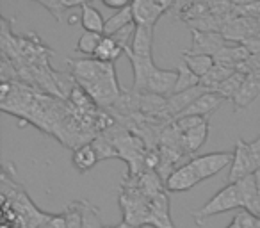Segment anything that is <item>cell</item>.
<instances>
[{
  "label": "cell",
  "mask_w": 260,
  "mask_h": 228,
  "mask_svg": "<svg viewBox=\"0 0 260 228\" xmlns=\"http://www.w3.org/2000/svg\"><path fill=\"white\" fill-rule=\"evenodd\" d=\"M0 50L2 57L8 59L15 68L16 80L43 93L68 100L64 91L66 84L48 62V57L54 55V50L48 48L36 32L16 36L11 30V20L2 18Z\"/></svg>",
  "instance_id": "6da1fadb"
},
{
  "label": "cell",
  "mask_w": 260,
  "mask_h": 228,
  "mask_svg": "<svg viewBox=\"0 0 260 228\" xmlns=\"http://www.w3.org/2000/svg\"><path fill=\"white\" fill-rule=\"evenodd\" d=\"M70 77L79 84L100 109H111L119 100L123 89L116 79L114 62H102L94 57L66 59Z\"/></svg>",
  "instance_id": "7a4b0ae2"
},
{
  "label": "cell",
  "mask_w": 260,
  "mask_h": 228,
  "mask_svg": "<svg viewBox=\"0 0 260 228\" xmlns=\"http://www.w3.org/2000/svg\"><path fill=\"white\" fill-rule=\"evenodd\" d=\"M241 209H242V200L241 194H239L237 184H228L221 191H217L205 205H202L200 209H192L191 216L194 219V223L202 226L209 217L228 212V210H241Z\"/></svg>",
  "instance_id": "3957f363"
},
{
  "label": "cell",
  "mask_w": 260,
  "mask_h": 228,
  "mask_svg": "<svg viewBox=\"0 0 260 228\" xmlns=\"http://www.w3.org/2000/svg\"><path fill=\"white\" fill-rule=\"evenodd\" d=\"M258 170L255 162V157H253L251 150H249V143L239 139L235 143V150H234V160H232L230 171H228V184H237L242 178L249 177V175H255Z\"/></svg>",
  "instance_id": "277c9868"
},
{
  "label": "cell",
  "mask_w": 260,
  "mask_h": 228,
  "mask_svg": "<svg viewBox=\"0 0 260 228\" xmlns=\"http://www.w3.org/2000/svg\"><path fill=\"white\" fill-rule=\"evenodd\" d=\"M232 160H234V152H214V153L192 157L189 160V164L196 171L200 182H203L207 178L217 175L219 171H223L224 168L232 166Z\"/></svg>",
  "instance_id": "5b68a950"
},
{
  "label": "cell",
  "mask_w": 260,
  "mask_h": 228,
  "mask_svg": "<svg viewBox=\"0 0 260 228\" xmlns=\"http://www.w3.org/2000/svg\"><path fill=\"white\" fill-rule=\"evenodd\" d=\"M230 41L221 32H205V30H192V45L185 52L189 54H202V55H214L223 50Z\"/></svg>",
  "instance_id": "8992f818"
},
{
  "label": "cell",
  "mask_w": 260,
  "mask_h": 228,
  "mask_svg": "<svg viewBox=\"0 0 260 228\" xmlns=\"http://www.w3.org/2000/svg\"><path fill=\"white\" fill-rule=\"evenodd\" d=\"M198 182H200L198 175L192 170L191 164L187 162L184 166L173 170L168 175V178H164V187H166L168 192H184L192 189Z\"/></svg>",
  "instance_id": "52a82bcc"
},
{
  "label": "cell",
  "mask_w": 260,
  "mask_h": 228,
  "mask_svg": "<svg viewBox=\"0 0 260 228\" xmlns=\"http://www.w3.org/2000/svg\"><path fill=\"white\" fill-rule=\"evenodd\" d=\"M132 13H134V23L141 27H155L159 18L164 15V9L157 4L155 0H134L132 2Z\"/></svg>",
  "instance_id": "ba28073f"
},
{
  "label": "cell",
  "mask_w": 260,
  "mask_h": 228,
  "mask_svg": "<svg viewBox=\"0 0 260 228\" xmlns=\"http://www.w3.org/2000/svg\"><path fill=\"white\" fill-rule=\"evenodd\" d=\"M148 226L152 228H175L170 216V200L168 191L159 192L150 200V221Z\"/></svg>",
  "instance_id": "9c48e42d"
},
{
  "label": "cell",
  "mask_w": 260,
  "mask_h": 228,
  "mask_svg": "<svg viewBox=\"0 0 260 228\" xmlns=\"http://www.w3.org/2000/svg\"><path fill=\"white\" fill-rule=\"evenodd\" d=\"M177 79H178L177 72L155 68V72L150 75L143 93H153V94H160V96H170V94H173V91H175Z\"/></svg>",
  "instance_id": "30bf717a"
},
{
  "label": "cell",
  "mask_w": 260,
  "mask_h": 228,
  "mask_svg": "<svg viewBox=\"0 0 260 228\" xmlns=\"http://www.w3.org/2000/svg\"><path fill=\"white\" fill-rule=\"evenodd\" d=\"M260 94V72H251L246 75L242 86L239 87L237 94L234 96V111H241L246 109L248 105L253 104V100H256V96Z\"/></svg>",
  "instance_id": "8fae6325"
},
{
  "label": "cell",
  "mask_w": 260,
  "mask_h": 228,
  "mask_svg": "<svg viewBox=\"0 0 260 228\" xmlns=\"http://www.w3.org/2000/svg\"><path fill=\"white\" fill-rule=\"evenodd\" d=\"M223 100H224V98H221L219 94L214 93V91H207V93H203L200 98H196V100L192 102V104L189 105L184 112H180L177 118H182V116L210 118V114H212V112L216 111L221 104H223ZM177 118H175V120H177Z\"/></svg>",
  "instance_id": "7c38bea8"
},
{
  "label": "cell",
  "mask_w": 260,
  "mask_h": 228,
  "mask_svg": "<svg viewBox=\"0 0 260 228\" xmlns=\"http://www.w3.org/2000/svg\"><path fill=\"white\" fill-rule=\"evenodd\" d=\"M249 57H251V50L244 43H237V45H226L223 50H219L214 55V61H216V64H223L228 66V68L237 70Z\"/></svg>",
  "instance_id": "4fadbf2b"
},
{
  "label": "cell",
  "mask_w": 260,
  "mask_h": 228,
  "mask_svg": "<svg viewBox=\"0 0 260 228\" xmlns=\"http://www.w3.org/2000/svg\"><path fill=\"white\" fill-rule=\"evenodd\" d=\"M152 43H153V29H152V27L136 25L134 40H132V45H130V50H132V54H136L138 57L153 59Z\"/></svg>",
  "instance_id": "5bb4252c"
},
{
  "label": "cell",
  "mask_w": 260,
  "mask_h": 228,
  "mask_svg": "<svg viewBox=\"0 0 260 228\" xmlns=\"http://www.w3.org/2000/svg\"><path fill=\"white\" fill-rule=\"evenodd\" d=\"M98 155L94 152L93 145L91 143H86V145L79 146V148L73 150V155H72V162L75 166V170L79 173H86V171L93 170L98 162Z\"/></svg>",
  "instance_id": "9a60e30c"
},
{
  "label": "cell",
  "mask_w": 260,
  "mask_h": 228,
  "mask_svg": "<svg viewBox=\"0 0 260 228\" xmlns=\"http://www.w3.org/2000/svg\"><path fill=\"white\" fill-rule=\"evenodd\" d=\"M80 22H82V27L86 29V32H96V34L105 32L104 16L91 4H84L80 8Z\"/></svg>",
  "instance_id": "2e32d148"
},
{
  "label": "cell",
  "mask_w": 260,
  "mask_h": 228,
  "mask_svg": "<svg viewBox=\"0 0 260 228\" xmlns=\"http://www.w3.org/2000/svg\"><path fill=\"white\" fill-rule=\"evenodd\" d=\"M121 54H125V48L114 40V36H104L93 57L102 62H116Z\"/></svg>",
  "instance_id": "e0dca14e"
},
{
  "label": "cell",
  "mask_w": 260,
  "mask_h": 228,
  "mask_svg": "<svg viewBox=\"0 0 260 228\" xmlns=\"http://www.w3.org/2000/svg\"><path fill=\"white\" fill-rule=\"evenodd\" d=\"M209 127H210V120L205 121L203 125H200V127L184 132V145H185V150H187L189 155L196 153L203 145H205L207 138H209Z\"/></svg>",
  "instance_id": "ac0fdd59"
},
{
  "label": "cell",
  "mask_w": 260,
  "mask_h": 228,
  "mask_svg": "<svg viewBox=\"0 0 260 228\" xmlns=\"http://www.w3.org/2000/svg\"><path fill=\"white\" fill-rule=\"evenodd\" d=\"M130 23H134V13H132V6L125 9H119L109 20H105V32L104 36H114L121 29L128 27Z\"/></svg>",
  "instance_id": "d6986e66"
},
{
  "label": "cell",
  "mask_w": 260,
  "mask_h": 228,
  "mask_svg": "<svg viewBox=\"0 0 260 228\" xmlns=\"http://www.w3.org/2000/svg\"><path fill=\"white\" fill-rule=\"evenodd\" d=\"M57 23L62 22V15L72 8H82L84 4H89V0H41L40 2Z\"/></svg>",
  "instance_id": "ffe728a7"
},
{
  "label": "cell",
  "mask_w": 260,
  "mask_h": 228,
  "mask_svg": "<svg viewBox=\"0 0 260 228\" xmlns=\"http://www.w3.org/2000/svg\"><path fill=\"white\" fill-rule=\"evenodd\" d=\"M182 57H184V62L189 66V70H191L192 73H196V75L202 79V77H205L207 73L210 72V70L214 68V64H216V61H214V57H210V55H202V54H189V52H182Z\"/></svg>",
  "instance_id": "44dd1931"
},
{
  "label": "cell",
  "mask_w": 260,
  "mask_h": 228,
  "mask_svg": "<svg viewBox=\"0 0 260 228\" xmlns=\"http://www.w3.org/2000/svg\"><path fill=\"white\" fill-rule=\"evenodd\" d=\"M235 72H237V70L228 68V66L214 64V68L210 70L205 77H202V80H200V86H203L207 91H214L221 82H223V80H226L228 77H232Z\"/></svg>",
  "instance_id": "7402d4cb"
},
{
  "label": "cell",
  "mask_w": 260,
  "mask_h": 228,
  "mask_svg": "<svg viewBox=\"0 0 260 228\" xmlns=\"http://www.w3.org/2000/svg\"><path fill=\"white\" fill-rule=\"evenodd\" d=\"M77 207L80 210L82 216V228H102V217H100V209L93 203H89L87 200H79L75 202Z\"/></svg>",
  "instance_id": "603a6c76"
},
{
  "label": "cell",
  "mask_w": 260,
  "mask_h": 228,
  "mask_svg": "<svg viewBox=\"0 0 260 228\" xmlns=\"http://www.w3.org/2000/svg\"><path fill=\"white\" fill-rule=\"evenodd\" d=\"M246 75L241 72H235L232 77H228L226 80H223V82L219 84V86L214 89V93H217L221 98H224V100H234V96L237 94L239 87L242 86V82H244Z\"/></svg>",
  "instance_id": "cb8c5ba5"
},
{
  "label": "cell",
  "mask_w": 260,
  "mask_h": 228,
  "mask_svg": "<svg viewBox=\"0 0 260 228\" xmlns=\"http://www.w3.org/2000/svg\"><path fill=\"white\" fill-rule=\"evenodd\" d=\"M177 73H178V79H177V86H175L173 93H182V91H187V89H192V87L200 86V80L202 79H200L196 73H192L184 61L178 64Z\"/></svg>",
  "instance_id": "d4e9b609"
},
{
  "label": "cell",
  "mask_w": 260,
  "mask_h": 228,
  "mask_svg": "<svg viewBox=\"0 0 260 228\" xmlns=\"http://www.w3.org/2000/svg\"><path fill=\"white\" fill-rule=\"evenodd\" d=\"M210 8H212V2H210V0H196V2H192L189 8H185L184 11L178 15V18L191 23V22H194V20H200L202 16L209 15Z\"/></svg>",
  "instance_id": "484cf974"
},
{
  "label": "cell",
  "mask_w": 260,
  "mask_h": 228,
  "mask_svg": "<svg viewBox=\"0 0 260 228\" xmlns=\"http://www.w3.org/2000/svg\"><path fill=\"white\" fill-rule=\"evenodd\" d=\"M91 145H93V148H94V152H96V155H98V159L100 160H104V159H119V155H118V150H116V146L112 145L111 141H109L107 138H105L104 134H100V136H96V138L91 141Z\"/></svg>",
  "instance_id": "4316f807"
},
{
  "label": "cell",
  "mask_w": 260,
  "mask_h": 228,
  "mask_svg": "<svg viewBox=\"0 0 260 228\" xmlns=\"http://www.w3.org/2000/svg\"><path fill=\"white\" fill-rule=\"evenodd\" d=\"M102 38H104V34L84 32L82 36H80L79 43H77L75 52H80V54H84V55H94V52H96Z\"/></svg>",
  "instance_id": "83f0119b"
},
{
  "label": "cell",
  "mask_w": 260,
  "mask_h": 228,
  "mask_svg": "<svg viewBox=\"0 0 260 228\" xmlns=\"http://www.w3.org/2000/svg\"><path fill=\"white\" fill-rule=\"evenodd\" d=\"M209 120H210V118H203V116H182V118H177L173 123L177 125L178 131L184 134V132L200 127V125H203L205 121H209Z\"/></svg>",
  "instance_id": "f1b7e54d"
},
{
  "label": "cell",
  "mask_w": 260,
  "mask_h": 228,
  "mask_svg": "<svg viewBox=\"0 0 260 228\" xmlns=\"http://www.w3.org/2000/svg\"><path fill=\"white\" fill-rule=\"evenodd\" d=\"M102 2H104L107 8L119 11V9H125V8H128V6H132L134 0H102Z\"/></svg>",
  "instance_id": "f546056e"
},
{
  "label": "cell",
  "mask_w": 260,
  "mask_h": 228,
  "mask_svg": "<svg viewBox=\"0 0 260 228\" xmlns=\"http://www.w3.org/2000/svg\"><path fill=\"white\" fill-rule=\"evenodd\" d=\"M192 2H196V0H177V2H175V6L171 8V13H173L175 16H178L185 8H189Z\"/></svg>",
  "instance_id": "4dcf8cb0"
},
{
  "label": "cell",
  "mask_w": 260,
  "mask_h": 228,
  "mask_svg": "<svg viewBox=\"0 0 260 228\" xmlns=\"http://www.w3.org/2000/svg\"><path fill=\"white\" fill-rule=\"evenodd\" d=\"M249 150H251L253 157H255L256 166H258V170H260V136L256 139H253L251 143H249Z\"/></svg>",
  "instance_id": "1f68e13d"
},
{
  "label": "cell",
  "mask_w": 260,
  "mask_h": 228,
  "mask_svg": "<svg viewBox=\"0 0 260 228\" xmlns=\"http://www.w3.org/2000/svg\"><path fill=\"white\" fill-rule=\"evenodd\" d=\"M256 182H258V194H256V202L255 207H253V216L260 217V171H256Z\"/></svg>",
  "instance_id": "d6a6232c"
},
{
  "label": "cell",
  "mask_w": 260,
  "mask_h": 228,
  "mask_svg": "<svg viewBox=\"0 0 260 228\" xmlns=\"http://www.w3.org/2000/svg\"><path fill=\"white\" fill-rule=\"evenodd\" d=\"M155 2L164 9V11H171V8L175 6V2H177V0H155Z\"/></svg>",
  "instance_id": "836d02e7"
},
{
  "label": "cell",
  "mask_w": 260,
  "mask_h": 228,
  "mask_svg": "<svg viewBox=\"0 0 260 228\" xmlns=\"http://www.w3.org/2000/svg\"><path fill=\"white\" fill-rule=\"evenodd\" d=\"M226 228H244V226H242V224L239 223V219H237V217H234V219H232V223L228 224Z\"/></svg>",
  "instance_id": "e575fe53"
},
{
  "label": "cell",
  "mask_w": 260,
  "mask_h": 228,
  "mask_svg": "<svg viewBox=\"0 0 260 228\" xmlns=\"http://www.w3.org/2000/svg\"><path fill=\"white\" fill-rule=\"evenodd\" d=\"M68 22H70V23H77V16H70Z\"/></svg>",
  "instance_id": "d590c367"
},
{
  "label": "cell",
  "mask_w": 260,
  "mask_h": 228,
  "mask_svg": "<svg viewBox=\"0 0 260 228\" xmlns=\"http://www.w3.org/2000/svg\"><path fill=\"white\" fill-rule=\"evenodd\" d=\"M34 2H41V0H34Z\"/></svg>",
  "instance_id": "8d00e7d4"
},
{
  "label": "cell",
  "mask_w": 260,
  "mask_h": 228,
  "mask_svg": "<svg viewBox=\"0 0 260 228\" xmlns=\"http://www.w3.org/2000/svg\"><path fill=\"white\" fill-rule=\"evenodd\" d=\"M89 2H93V0H89Z\"/></svg>",
  "instance_id": "74e56055"
},
{
  "label": "cell",
  "mask_w": 260,
  "mask_h": 228,
  "mask_svg": "<svg viewBox=\"0 0 260 228\" xmlns=\"http://www.w3.org/2000/svg\"><path fill=\"white\" fill-rule=\"evenodd\" d=\"M126 228H128V226H126Z\"/></svg>",
  "instance_id": "f35d334b"
}]
</instances>
